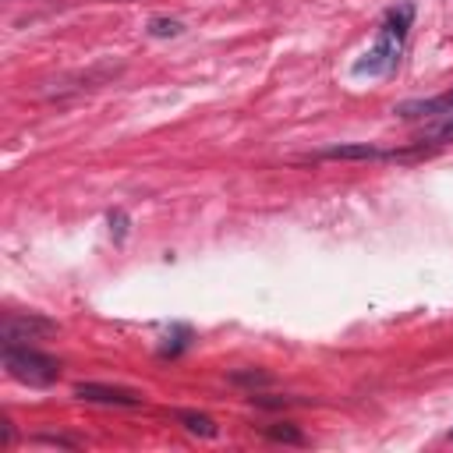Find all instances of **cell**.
Returning a JSON list of instances; mask_svg holds the SVG:
<instances>
[{"label":"cell","mask_w":453,"mask_h":453,"mask_svg":"<svg viewBox=\"0 0 453 453\" xmlns=\"http://www.w3.org/2000/svg\"><path fill=\"white\" fill-rule=\"evenodd\" d=\"M145 32H149L152 39H173V35H180V32H184V25H180L177 18H149Z\"/></svg>","instance_id":"cell-8"},{"label":"cell","mask_w":453,"mask_h":453,"mask_svg":"<svg viewBox=\"0 0 453 453\" xmlns=\"http://www.w3.org/2000/svg\"><path fill=\"white\" fill-rule=\"evenodd\" d=\"M265 435H269V439H276V442H294V446H301V442H304L301 428H297V425H290V421L269 425V428H265Z\"/></svg>","instance_id":"cell-9"},{"label":"cell","mask_w":453,"mask_h":453,"mask_svg":"<svg viewBox=\"0 0 453 453\" xmlns=\"http://www.w3.org/2000/svg\"><path fill=\"white\" fill-rule=\"evenodd\" d=\"M110 234H113L117 241H124V234H127V212H124V209H113V212H110Z\"/></svg>","instance_id":"cell-11"},{"label":"cell","mask_w":453,"mask_h":453,"mask_svg":"<svg viewBox=\"0 0 453 453\" xmlns=\"http://www.w3.org/2000/svg\"><path fill=\"white\" fill-rule=\"evenodd\" d=\"M57 333V322L35 315V311H7L4 315V343H18V340H35V336H50Z\"/></svg>","instance_id":"cell-3"},{"label":"cell","mask_w":453,"mask_h":453,"mask_svg":"<svg viewBox=\"0 0 453 453\" xmlns=\"http://www.w3.org/2000/svg\"><path fill=\"white\" fill-rule=\"evenodd\" d=\"M411 21H414V0H403V4L389 7L386 18H382V25H379L375 42L365 50L361 60H354V67H350L354 78H386V74H393Z\"/></svg>","instance_id":"cell-1"},{"label":"cell","mask_w":453,"mask_h":453,"mask_svg":"<svg viewBox=\"0 0 453 453\" xmlns=\"http://www.w3.org/2000/svg\"><path fill=\"white\" fill-rule=\"evenodd\" d=\"M421 142H453V117H446L442 124H435L432 131H425Z\"/></svg>","instance_id":"cell-10"},{"label":"cell","mask_w":453,"mask_h":453,"mask_svg":"<svg viewBox=\"0 0 453 453\" xmlns=\"http://www.w3.org/2000/svg\"><path fill=\"white\" fill-rule=\"evenodd\" d=\"M319 159H389V152L361 142V145H329L319 152Z\"/></svg>","instance_id":"cell-6"},{"label":"cell","mask_w":453,"mask_h":453,"mask_svg":"<svg viewBox=\"0 0 453 453\" xmlns=\"http://www.w3.org/2000/svg\"><path fill=\"white\" fill-rule=\"evenodd\" d=\"M234 382H251L255 386V382H269V375H262V372H255V375L251 372H234Z\"/></svg>","instance_id":"cell-12"},{"label":"cell","mask_w":453,"mask_h":453,"mask_svg":"<svg viewBox=\"0 0 453 453\" xmlns=\"http://www.w3.org/2000/svg\"><path fill=\"white\" fill-rule=\"evenodd\" d=\"M449 442H453V432H449Z\"/></svg>","instance_id":"cell-13"},{"label":"cell","mask_w":453,"mask_h":453,"mask_svg":"<svg viewBox=\"0 0 453 453\" xmlns=\"http://www.w3.org/2000/svg\"><path fill=\"white\" fill-rule=\"evenodd\" d=\"M393 113H400L407 120H414V117H453V88L442 92V96H432V99H407Z\"/></svg>","instance_id":"cell-5"},{"label":"cell","mask_w":453,"mask_h":453,"mask_svg":"<svg viewBox=\"0 0 453 453\" xmlns=\"http://www.w3.org/2000/svg\"><path fill=\"white\" fill-rule=\"evenodd\" d=\"M177 421L191 432V435H202V439H212L219 428H216V421L209 418V414H198V411H177Z\"/></svg>","instance_id":"cell-7"},{"label":"cell","mask_w":453,"mask_h":453,"mask_svg":"<svg viewBox=\"0 0 453 453\" xmlns=\"http://www.w3.org/2000/svg\"><path fill=\"white\" fill-rule=\"evenodd\" d=\"M78 400L88 403H113V407H142V393L138 389H124V386H103V382H78L74 386Z\"/></svg>","instance_id":"cell-4"},{"label":"cell","mask_w":453,"mask_h":453,"mask_svg":"<svg viewBox=\"0 0 453 453\" xmlns=\"http://www.w3.org/2000/svg\"><path fill=\"white\" fill-rule=\"evenodd\" d=\"M4 368L11 379H18L25 386H50L60 375V365L50 354H42L35 347H21V343H4Z\"/></svg>","instance_id":"cell-2"}]
</instances>
